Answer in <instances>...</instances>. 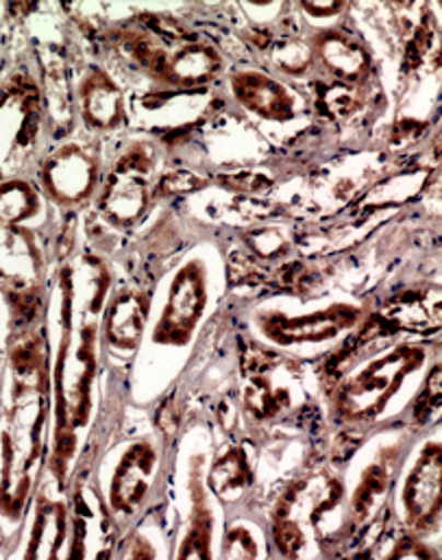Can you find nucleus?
<instances>
[{
  "label": "nucleus",
  "mask_w": 442,
  "mask_h": 560,
  "mask_svg": "<svg viewBox=\"0 0 442 560\" xmlns=\"http://www.w3.org/2000/svg\"><path fill=\"white\" fill-rule=\"evenodd\" d=\"M116 278L114 256L85 230L83 217L57 219L53 269L44 303V334L53 399L48 474L70 480L88 454L105 390L103 316Z\"/></svg>",
  "instance_id": "obj_1"
},
{
  "label": "nucleus",
  "mask_w": 442,
  "mask_h": 560,
  "mask_svg": "<svg viewBox=\"0 0 442 560\" xmlns=\"http://www.w3.org/2000/svg\"><path fill=\"white\" fill-rule=\"evenodd\" d=\"M53 399L44 318L4 327L0 349V555L22 530L48 469Z\"/></svg>",
  "instance_id": "obj_2"
},
{
  "label": "nucleus",
  "mask_w": 442,
  "mask_h": 560,
  "mask_svg": "<svg viewBox=\"0 0 442 560\" xmlns=\"http://www.w3.org/2000/svg\"><path fill=\"white\" fill-rule=\"evenodd\" d=\"M55 225L33 179L0 184V305L9 325L44 318Z\"/></svg>",
  "instance_id": "obj_3"
},
{
  "label": "nucleus",
  "mask_w": 442,
  "mask_h": 560,
  "mask_svg": "<svg viewBox=\"0 0 442 560\" xmlns=\"http://www.w3.org/2000/svg\"><path fill=\"white\" fill-rule=\"evenodd\" d=\"M160 18V15H158ZM162 26L127 20L101 33L103 50L120 57L123 68L149 81L153 92H212L229 70L226 55L210 39L188 31L182 20Z\"/></svg>",
  "instance_id": "obj_4"
},
{
  "label": "nucleus",
  "mask_w": 442,
  "mask_h": 560,
  "mask_svg": "<svg viewBox=\"0 0 442 560\" xmlns=\"http://www.w3.org/2000/svg\"><path fill=\"white\" fill-rule=\"evenodd\" d=\"M166 147L151 133H125L109 155L105 179L92 210L83 217L88 232L112 254V243L140 232L162 206L160 179L168 166Z\"/></svg>",
  "instance_id": "obj_5"
},
{
  "label": "nucleus",
  "mask_w": 442,
  "mask_h": 560,
  "mask_svg": "<svg viewBox=\"0 0 442 560\" xmlns=\"http://www.w3.org/2000/svg\"><path fill=\"white\" fill-rule=\"evenodd\" d=\"M219 252L203 243L184 254L164 278H158L149 323L138 355H182L197 347L219 303ZM136 355V358H138Z\"/></svg>",
  "instance_id": "obj_6"
},
{
  "label": "nucleus",
  "mask_w": 442,
  "mask_h": 560,
  "mask_svg": "<svg viewBox=\"0 0 442 560\" xmlns=\"http://www.w3.org/2000/svg\"><path fill=\"white\" fill-rule=\"evenodd\" d=\"M177 439L155 425L96 452L94 476L120 535L164 504Z\"/></svg>",
  "instance_id": "obj_7"
},
{
  "label": "nucleus",
  "mask_w": 442,
  "mask_h": 560,
  "mask_svg": "<svg viewBox=\"0 0 442 560\" xmlns=\"http://www.w3.org/2000/svg\"><path fill=\"white\" fill-rule=\"evenodd\" d=\"M53 147L39 83L24 48L11 46V66L0 81V184L33 179Z\"/></svg>",
  "instance_id": "obj_8"
},
{
  "label": "nucleus",
  "mask_w": 442,
  "mask_h": 560,
  "mask_svg": "<svg viewBox=\"0 0 442 560\" xmlns=\"http://www.w3.org/2000/svg\"><path fill=\"white\" fill-rule=\"evenodd\" d=\"M430 353L423 345L399 342L373 351L334 388L332 410L338 423L360 428L382 421L404 384L428 366Z\"/></svg>",
  "instance_id": "obj_9"
},
{
  "label": "nucleus",
  "mask_w": 442,
  "mask_h": 560,
  "mask_svg": "<svg viewBox=\"0 0 442 560\" xmlns=\"http://www.w3.org/2000/svg\"><path fill=\"white\" fill-rule=\"evenodd\" d=\"M107 164V140L77 129L46 151L33 182L57 219L83 217L101 192Z\"/></svg>",
  "instance_id": "obj_10"
},
{
  "label": "nucleus",
  "mask_w": 442,
  "mask_h": 560,
  "mask_svg": "<svg viewBox=\"0 0 442 560\" xmlns=\"http://www.w3.org/2000/svg\"><path fill=\"white\" fill-rule=\"evenodd\" d=\"M303 395V375L296 362L259 342L240 353V412L248 423L283 419Z\"/></svg>",
  "instance_id": "obj_11"
},
{
  "label": "nucleus",
  "mask_w": 442,
  "mask_h": 560,
  "mask_svg": "<svg viewBox=\"0 0 442 560\" xmlns=\"http://www.w3.org/2000/svg\"><path fill=\"white\" fill-rule=\"evenodd\" d=\"M74 109L79 129L94 138L112 142L131 131L129 92L105 59L77 61Z\"/></svg>",
  "instance_id": "obj_12"
},
{
  "label": "nucleus",
  "mask_w": 442,
  "mask_h": 560,
  "mask_svg": "<svg viewBox=\"0 0 442 560\" xmlns=\"http://www.w3.org/2000/svg\"><path fill=\"white\" fill-rule=\"evenodd\" d=\"M70 487L44 474L7 559H70Z\"/></svg>",
  "instance_id": "obj_13"
},
{
  "label": "nucleus",
  "mask_w": 442,
  "mask_h": 560,
  "mask_svg": "<svg viewBox=\"0 0 442 560\" xmlns=\"http://www.w3.org/2000/svg\"><path fill=\"white\" fill-rule=\"evenodd\" d=\"M70 559H116L120 530L105 504L94 463H81L70 480Z\"/></svg>",
  "instance_id": "obj_14"
},
{
  "label": "nucleus",
  "mask_w": 442,
  "mask_h": 560,
  "mask_svg": "<svg viewBox=\"0 0 442 560\" xmlns=\"http://www.w3.org/2000/svg\"><path fill=\"white\" fill-rule=\"evenodd\" d=\"M155 281H147L138 273L123 280L116 273L103 316L107 362L116 360L131 364L136 360L144 340Z\"/></svg>",
  "instance_id": "obj_15"
},
{
  "label": "nucleus",
  "mask_w": 442,
  "mask_h": 560,
  "mask_svg": "<svg viewBox=\"0 0 442 560\" xmlns=\"http://www.w3.org/2000/svg\"><path fill=\"white\" fill-rule=\"evenodd\" d=\"M253 327L259 336V345L272 347H301L321 345L351 331L362 320V310L349 303H334L312 314H283L279 310L253 312Z\"/></svg>",
  "instance_id": "obj_16"
},
{
  "label": "nucleus",
  "mask_w": 442,
  "mask_h": 560,
  "mask_svg": "<svg viewBox=\"0 0 442 560\" xmlns=\"http://www.w3.org/2000/svg\"><path fill=\"white\" fill-rule=\"evenodd\" d=\"M221 88L235 107L264 122H290L303 109V96L294 88L255 66H231Z\"/></svg>",
  "instance_id": "obj_17"
},
{
  "label": "nucleus",
  "mask_w": 442,
  "mask_h": 560,
  "mask_svg": "<svg viewBox=\"0 0 442 560\" xmlns=\"http://www.w3.org/2000/svg\"><path fill=\"white\" fill-rule=\"evenodd\" d=\"M212 445H195L186 454V489L188 515L179 535L173 557L177 559H212L214 557V528H217V498L208 487V463Z\"/></svg>",
  "instance_id": "obj_18"
},
{
  "label": "nucleus",
  "mask_w": 442,
  "mask_h": 560,
  "mask_svg": "<svg viewBox=\"0 0 442 560\" xmlns=\"http://www.w3.org/2000/svg\"><path fill=\"white\" fill-rule=\"evenodd\" d=\"M399 511L410 533L423 535L439 528L441 520V441L428 439L399 485Z\"/></svg>",
  "instance_id": "obj_19"
},
{
  "label": "nucleus",
  "mask_w": 442,
  "mask_h": 560,
  "mask_svg": "<svg viewBox=\"0 0 442 560\" xmlns=\"http://www.w3.org/2000/svg\"><path fill=\"white\" fill-rule=\"evenodd\" d=\"M310 44L316 68L325 70L338 85L358 88L369 79L373 57L367 44L356 35L338 26H327L316 31L310 37Z\"/></svg>",
  "instance_id": "obj_20"
},
{
  "label": "nucleus",
  "mask_w": 442,
  "mask_h": 560,
  "mask_svg": "<svg viewBox=\"0 0 442 560\" xmlns=\"http://www.w3.org/2000/svg\"><path fill=\"white\" fill-rule=\"evenodd\" d=\"M253 485V467L244 443L229 441L212 452L208 463V487L221 506H235Z\"/></svg>",
  "instance_id": "obj_21"
},
{
  "label": "nucleus",
  "mask_w": 442,
  "mask_h": 560,
  "mask_svg": "<svg viewBox=\"0 0 442 560\" xmlns=\"http://www.w3.org/2000/svg\"><path fill=\"white\" fill-rule=\"evenodd\" d=\"M395 452L393 450H384V454H380L377 458H373L367 469L360 476V482L353 489V495L349 500V513L347 520L351 522L353 528L364 526L367 522H371V517L380 511L388 489H391V480L395 476V465L391 463V456Z\"/></svg>",
  "instance_id": "obj_22"
},
{
  "label": "nucleus",
  "mask_w": 442,
  "mask_h": 560,
  "mask_svg": "<svg viewBox=\"0 0 442 560\" xmlns=\"http://www.w3.org/2000/svg\"><path fill=\"white\" fill-rule=\"evenodd\" d=\"M270 59L275 68L288 77H305L316 68L312 44L310 39H303V37H288V39L275 42L270 50Z\"/></svg>",
  "instance_id": "obj_23"
},
{
  "label": "nucleus",
  "mask_w": 442,
  "mask_h": 560,
  "mask_svg": "<svg viewBox=\"0 0 442 560\" xmlns=\"http://www.w3.org/2000/svg\"><path fill=\"white\" fill-rule=\"evenodd\" d=\"M253 524L244 517H231L222 528L221 559H257L261 555Z\"/></svg>",
  "instance_id": "obj_24"
},
{
  "label": "nucleus",
  "mask_w": 442,
  "mask_h": 560,
  "mask_svg": "<svg viewBox=\"0 0 442 560\" xmlns=\"http://www.w3.org/2000/svg\"><path fill=\"white\" fill-rule=\"evenodd\" d=\"M301 9L310 15V18H316V20H329V18H336L340 15L347 4L345 2H303Z\"/></svg>",
  "instance_id": "obj_25"
},
{
  "label": "nucleus",
  "mask_w": 442,
  "mask_h": 560,
  "mask_svg": "<svg viewBox=\"0 0 442 560\" xmlns=\"http://www.w3.org/2000/svg\"><path fill=\"white\" fill-rule=\"evenodd\" d=\"M11 66V44L7 42V35H0V81L7 74Z\"/></svg>",
  "instance_id": "obj_26"
},
{
  "label": "nucleus",
  "mask_w": 442,
  "mask_h": 560,
  "mask_svg": "<svg viewBox=\"0 0 442 560\" xmlns=\"http://www.w3.org/2000/svg\"><path fill=\"white\" fill-rule=\"evenodd\" d=\"M13 20V2H0V35H7V26Z\"/></svg>",
  "instance_id": "obj_27"
},
{
  "label": "nucleus",
  "mask_w": 442,
  "mask_h": 560,
  "mask_svg": "<svg viewBox=\"0 0 442 560\" xmlns=\"http://www.w3.org/2000/svg\"><path fill=\"white\" fill-rule=\"evenodd\" d=\"M7 327V325H4ZM2 336H4V331H2ZM2 336H0V349H2Z\"/></svg>",
  "instance_id": "obj_28"
}]
</instances>
